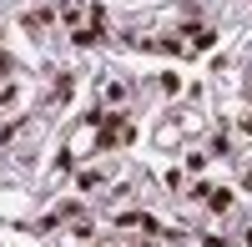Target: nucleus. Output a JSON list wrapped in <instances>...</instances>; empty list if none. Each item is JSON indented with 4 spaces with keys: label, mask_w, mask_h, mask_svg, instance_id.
<instances>
[]
</instances>
